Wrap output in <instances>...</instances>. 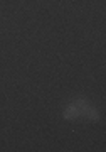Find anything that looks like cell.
Listing matches in <instances>:
<instances>
[{"mask_svg":"<svg viewBox=\"0 0 106 152\" xmlns=\"http://www.w3.org/2000/svg\"><path fill=\"white\" fill-rule=\"evenodd\" d=\"M73 103H74L76 107H78V108H79V112H81L83 108H84V107H88V105H89V103H88V100H86V98H78V100H74Z\"/></svg>","mask_w":106,"mask_h":152,"instance_id":"cell-3","label":"cell"},{"mask_svg":"<svg viewBox=\"0 0 106 152\" xmlns=\"http://www.w3.org/2000/svg\"><path fill=\"white\" fill-rule=\"evenodd\" d=\"M81 115H84L86 118L93 120V122H98V120H99V113H98V110L93 108L91 105H88V107H84V108L81 110Z\"/></svg>","mask_w":106,"mask_h":152,"instance_id":"cell-2","label":"cell"},{"mask_svg":"<svg viewBox=\"0 0 106 152\" xmlns=\"http://www.w3.org/2000/svg\"><path fill=\"white\" fill-rule=\"evenodd\" d=\"M79 115H81V112H79V108H78L74 103L68 105V107L64 108V112H62V117L66 120H76Z\"/></svg>","mask_w":106,"mask_h":152,"instance_id":"cell-1","label":"cell"}]
</instances>
